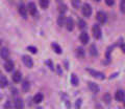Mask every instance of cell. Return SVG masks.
Segmentation results:
<instances>
[{
  "label": "cell",
  "mask_w": 125,
  "mask_h": 109,
  "mask_svg": "<svg viewBox=\"0 0 125 109\" xmlns=\"http://www.w3.org/2000/svg\"><path fill=\"white\" fill-rule=\"evenodd\" d=\"M87 71L90 72V75H91L92 77L96 78V79H98V80H104L105 79V76H104L103 72L94 70V69H91V68H87Z\"/></svg>",
  "instance_id": "6da1fadb"
},
{
  "label": "cell",
  "mask_w": 125,
  "mask_h": 109,
  "mask_svg": "<svg viewBox=\"0 0 125 109\" xmlns=\"http://www.w3.org/2000/svg\"><path fill=\"white\" fill-rule=\"evenodd\" d=\"M92 30H93V36L95 39H100L101 38V36H102V32H101V27H100L99 24H96L95 23V24L93 25Z\"/></svg>",
  "instance_id": "7a4b0ae2"
},
{
  "label": "cell",
  "mask_w": 125,
  "mask_h": 109,
  "mask_svg": "<svg viewBox=\"0 0 125 109\" xmlns=\"http://www.w3.org/2000/svg\"><path fill=\"white\" fill-rule=\"evenodd\" d=\"M81 12H83V15L84 17H91L92 15V6L89 4V3H84L83 5V9H81Z\"/></svg>",
  "instance_id": "3957f363"
},
{
  "label": "cell",
  "mask_w": 125,
  "mask_h": 109,
  "mask_svg": "<svg viewBox=\"0 0 125 109\" xmlns=\"http://www.w3.org/2000/svg\"><path fill=\"white\" fill-rule=\"evenodd\" d=\"M96 18H97V20H98V22L100 23V24H104V23L107 21L106 14H105L104 12H98V13H97Z\"/></svg>",
  "instance_id": "277c9868"
},
{
  "label": "cell",
  "mask_w": 125,
  "mask_h": 109,
  "mask_svg": "<svg viewBox=\"0 0 125 109\" xmlns=\"http://www.w3.org/2000/svg\"><path fill=\"white\" fill-rule=\"evenodd\" d=\"M22 60H23V63L25 64L26 67L31 68L33 66V61H32V59H31L29 56H26V54H24V56L22 57Z\"/></svg>",
  "instance_id": "5b68a950"
},
{
  "label": "cell",
  "mask_w": 125,
  "mask_h": 109,
  "mask_svg": "<svg viewBox=\"0 0 125 109\" xmlns=\"http://www.w3.org/2000/svg\"><path fill=\"white\" fill-rule=\"evenodd\" d=\"M27 11L29 12L30 15H32V16H37L38 10H37V5L34 4L33 2H29L28 3V5H27Z\"/></svg>",
  "instance_id": "8992f818"
},
{
  "label": "cell",
  "mask_w": 125,
  "mask_h": 109,
  "mask_svg": "<svg viewBox=\"0 0 125 109\" xmlns=\"http://www.w3.org/2000/svg\"><path fill=\"white\" fill-rule=\"evenodd\" d=\"M65 25H66V27H67V29L69 30V32H71V30H73V28H74V20L71 17L66 18Z\"/></svg>",
  "instance_id": "52a82bcc"
},
{
  "label": "cell",
  "mask_w": 125,
  "mask_h": 109,
  "mask_svg": "<svg viewBox=\"0 0 125 109\" xmlns=\"http://www.w3.org/2000/svg\"><path fill=\"white\" fill-rule=\"evenodd\" d=\"M115 99H116L117 102H122V101H124V99H125V92H124V90H121V89H119V90L116 92Z\"/></svg>",
  "instance_id": "ba28073f"
},
{
  "label": "cell",
  "mask_w": 125,
  "mask_h": 109,
  "mask_svg": "<svg viewBox=\"0 0 125 109\" xmlns=\"http://www.w3.org/2000/svg\"><path fill=\"white\" fill-rule=\"evenodd\" d=\"M88 86H89V89L91 90L93 93H98L99 90H100V88L99 86L97 85L96 83H93V82H89L88 83Z\"/></svg>",
  "instance_id": "9c48e42d"
},
{
  "label": "cell",
  "mask_w": 125,
  "mask_h": 109,
  "mask_svg": "<svg viewBox=\"0 0 125 109\" xmlns=\"http://www.w3.org/2000/svg\"><path fill=\"white\" fill-rule=\"evenodd\" d=\"M79 39H80V42L83 43V45L85 44H88V42L90 40V37H89V35L87 32H83L80 34V36H79Z\"/></svg>",
  "instance_id": "30bf717a"
},
{
  "label": "cell",
  "mask_w": 125,
  "mask_h": 109,
  "mask_svg": "<svg viewBox=\"0 0 125 109\" xmlns=\"http://www.w3.org/2000/svg\"><path fill=\"white\" fill-rule=\"evenodd\" d=\"M19 13H20L21 16L26 19L27 18V14H28V11H27V9L25 7V5L23 4V3H21L20 5H19Z\"/></svg>",
  "instance_id": "8fae6325"
},
{
  "label": "cell",
  "mask_w": 125,
  "mask_h": 109,
  "mask_svg": "<svg viewBox=\"0 0 125 109\" xmlns=\"http://www.w3.org/2000/svg\"><path fill=\"white\" fill-rule=\"evenodd\" d=\"M4 68H5L6 71H9V72L11 71L14 69V62L11 60H10V59H7L6 62L4 63Z\"/></svg>",
  "instance_id": "7c38bea8"
},
{
  "label": "cell",
  "mask_w": 125,
  "mask_h": 109,
  "mask_svg": "<svg viewBox=\"0 0 125 109\" xmlns=\"http://www.w3.org/2000/svg\"><path fill=\"white\" fill-rule=\"evenodd\" d=\"M0 56H1L2 59L7 60L9 59V57H10V50L7 49L6 47H3L1 50H0Z\"/></svg>",
  "instance_id": "4fadbf2b"
},
{
  "label": "cell",
  "mask_w": 125,
  "mask_h": 109,
  "mask_svg": "<svg viewBox=\"0 0 125 109\" xmlns=\"http://www.w3.org/2000/svg\"><path fill=\"white\" fill-rule=\"evenodd\" d=\"M21 79H22V73L19 70L15 71L13 75V81L15 83H19V82H21Z\"/></svg>",
  "instance_id": "5bb4252c"
},
{
  "label": "cell",
  "mask_w": 125,
  "mask_h": 109,
  "mask_svg": "<svg viewBox=\"0 0 125 109\" xmlns=\"http://www.w3.org/2000/svg\"><path fill=\"white\" fill-rule=\"evenodd\" d=\"M77 24H78V28L81 29V30H84L85 28H87V22H85L83 19H78V22H77Z\"/></svg>",
  "instance_id": "9a60e30c"
},
{
  "label": "cell",
  "mask_w": 125,
  "mask_h": 109,
  "mask_svg": "<svg viewBox=\"0 0 125 109\" xmlns=\"http://www.w3.org/2000/svg\"><path fill=\"white\" fill-rule=\"evenodd\" d=\"M90 54H91L93 57L98 56V50H97V47H96L95 44H92L90 46Z\"/></svg>",
  "instance_id": "2e32d148"
},
{
  "label": "cell",
  "mask_w": 125,
  "mask_h": 109,
  "mask_svg": "<svg viewBox=\"0 0 125 109\" xmlns=\"http://www.w3.org/2000/svg\"><path fill=\"white\" fill-rule=\"evenodd\" d=\"M71 84L73 85V86H77L78 85V83H79V80H78V78H77V76L75 75V73H72L71 75Z\"/></svg>",
  "instance_id": "e0dca14e"
},
{
  "label": "cell",
  "mask_w": 125,
  "mask_h": 109,
  "mask_svg": "<svg viewBox=\"0 0 125 109\" xmlns=\"http://www.w3.org/2000/svg\"><path fill=\"white\" fill-rule=\"evenodd\" d=\"M7 86V79L4 76H0V87L4 88Z\"/></svg>",
  "instance_id": "ac0fdd59"
},
{
  "label": "cell",
  "mask_w": 125,
  "mask_h": 109,
  "mask_svg": "<svg viewBox=\"0 0 125 109\" xmlns=\"http://www.w3.org/2000/svg\"><path fill=\"white\" fill-rule=\"evenodd\" d=\"M76 54H77V57L79 58V59L84 58V49L83 47H77L76 48Z\"/></svg>",
  "instance_id": "d6986e66"
},
{
  "label": "cell",
  "mask_w": 125,
  "mask_h": 109,
  "mask_svg": "<svg viewBox=\"0 0 125 109\" xmlns=\"http://www.w3.org/2000/svg\"><path fill=\"white\" fill-rule=\"evenodd\" d=\"M39 3L43 10H46L49 6V0H39Z\"/></svg>",
  "instance_id": "ffe728a7"
},
{
  "label": "cell",
  "mask_w": 125,
  "mask_h": 109,
  "mask_svg": "<svg viewBox=\"0 0 125 109\" xmlns=\"http://www.w3.org/2000/svg\"><path fill=\"white\" fill-rule=\"evenodd\" d=\"M24 107V104H23V101L21 99H17L15 101V108L17 109H21Z\"/></svg>",
  "instance_id": "44dd1931"
},
{
  "label": "cell",
  "mask_w": 125,
  "mask_h": 109,
  "mask_svg": "<svg viewBox=\"0 0 125 109\" xmlns=\"http://www.w3.org/2000/svg\"><path fill=\"white\" fill-rule=\"evenodd\" d=\"M42 101H43V95H42V93H38V95H34V98H33V103L40 104Z\"/></svg>",
  "instance_id": "7402d4cb"
},
{
  "label": "cell",
  "mask_w": 125,
  "mask_h": 109,
  "mask_svg": "<svg viewBox=\"0 0 125 109\" xmlns=\"http://www.w3.org/2000/svg\"><path fill=\"white\" fill-rule=\"evenodd\" d=\"M52 48L54 49V52H55L56 54H62V47H61V46L58 45L57 43H52Z\"/></svg>",
  "instance_id": "603a6c76"
},
{
  "label": "cell",
  "mask_w": 125,
  "mask_h": 109,
  "mask_svg": "<svg viewBox=\"0 0 125 109\" xmlns=\"http://www.w3.org/2000/svg\"><path fill=\"white\" fill-rule=\"evenodd\" d=\"M65 23H66V17L64 15H61L57 19V24L60 26H62V25H65Z\"/></svg>",
  "instance_id": "cb8c5ba5"
},
{
  "label": "cell",
  "mask_w": 125,
  "mask_h": 109,
  "mask_svg": "<svg viewBox=\"0 0 125 109\" xmlns=\"http://www.w3.org/2000/svg\"><path fill=\"white\" fill-rule=\"evenodd\" d=\"M29 88H30L29 82H28V81H24V82H23V84H22V89H23V91L27 92V91L29 90Z\"/></svg>",
  "instance_id": "d4e9b609"
},
{
  "label": "cell",
  "mask_w": 125,
  "mask_h": 109,
  "mask_svg": "<svg viewBox=\"0 0 125 109\" xmlns=\"http://www.w3.org/2000/svg\"><path fill=\"white\" fill-rule=\"evenodd\" d=\"M67 5L66 4H60V6H58V12H60L61 15H65V13L67 12Z\"/></svg>",
  "instance_id": "484cf974"
},
{
  "label": "cell",
  "mask_w": 125,
  "mask_h": 109,
  "mask_svg": "<svg viewBox=\"0 0 125 109\" xmlns=\"http://www.w3.org/2000/svg\"><path fill=\"white\" fill-rule=\"evenodd\" d=\"M80 2H81V0H71V3H72L73 7H74V9H76V10L79 9Z\"/></svg>",
  "instance_id": "4316f807"
},
{
  "label": "cell",
  "mask_w": 125,
  "mask_h": 109,
  "mask_svg": "<svg viewBox=\"0 0 125 109\" xmlns=\"http://www.w3.org/2000/svg\"><path fill=\"white\" fill-rule=\"evenodd\" d=\"M27 49H28L29 52H31L32 54H37V52H38V49L34 47V46H28V47H27Z\"/></svg>",
  "instance_id": "83f0119b"
},
{
  "label": "cell",
  "mask_w": 125,
  "mask_h": 109,
  "mask_svg": "<svg viewBox=\"0 0 125 109\" xmlns=\"http://www.w3.org/2000/svg\"><path fill=\"white\" fill-rule=\"evenodd\" d=\"M120 10H121L122 13L125 14V2H122V1L120 2Z\"/></svg>",
  "instance_id": "f1b7e54d"
},
{
  "label": "cell",
  "mask_w": 125,
  "mask_h": 109,
  "mask_svg": "<svg viewBox=\"0 0 125 109\" xmlns=\"http://www.w3.org/2000/svg\"><path fill=\"white\" fill-rule=\"evenodd\" d=\"M103 100L108 104V103H109V101H111V95H109L108 93H107V95H105L103 96Z\"/></svg>",
  "instance_id": "f546056e"
},
{
  "label": "cell",
  "mask_w": 125,
  "mask_h": 109,
  "mask_svg": "<svg viewBox=\"0 0 125 109\" xmlns=\"http://www.w3.org/2000/svg\"><path fill=\"white\" fill-rule=\"evenodd\" d=\"M105 3H106L108 6H112V5H114L115 0H105Z\"/></svg>",
  "instance_id": "4dcf8cb0"
},
{
  "label": "cell",
  "mask_w": 125,
  "mask_h": 109,
  "mask_svg": "<svg viewBox=\"0 0 125 109\" xmlns=\"http://www.w3.org/2000/svg\"><path fill=\"white\" fill-rule=\"evenodd\" d=\"M46 64H48L49 66H50V69H51V70H53V65H52V63H51V61H50V60H48V61H47L46 62Z\"/></svg>",
  "instance_id": "1f68e13d"
},
{
  "label": "cell",
  "mask_w": 125,
  "mask_h": 109,
  "mask_svg": "<svg viewBox=\"0 0 125 109\" xmlns=\"http://www.w3.org/2000/svg\"><path fill=\"white\" fill-rule=\"evenodd\" d=\"M80 105H81V100H77L76 101V104H75V107L78 108V107H80Z\"/></svg>",
  "instance_id": "d6a6232c"
},
{
  "label": "cell",
  "mask_w": 125,
  "mask_h": 109,
  "mask_svg": "<svg viewBox=\"0 0 125 109\" xmlns=\"http://www.w3.org/2000/svg\"><path fill=\"white\" fill-rule=\"evenodd\" d=\"M120 47H121V50H122V52L125 54V44H122V45L120 46Z\"/></svg>",
  "instance_id": "836d02e7"
},
{
  "label": "cell",
  "mask_w": 125,
  "mask_h": 109,
  "mask_svg": "<svg viewBox=\"0 0 125 109\" xmlns=\"http://www.w3.org/2000/svg\"><path fill=\"white\" fill-rule=\"evenodd\" d=\"M94 1H95V2H99L100 0H94Z\"/></svg>",
  "instance_id": "e575fe53"
},
{
  "label": "cell",
  "mask_w": 125,
  "mask_h": 109,
  "mask_svg": "<svg viewBox=\"0 0 125 109\" xmlns=\"http://www.w3.org/2000/svg\"><path fill=\"white\" fill-rule=\"evenodd\" d=\"M56 1H57V2H61V1H62V0H56Z\"/></svg>",
  "instance_id": "d590c367"
},
{
  "label": "cell",
  "mask_w": 125,
  "mask_h": 109,
  "mask_svg": "<svg viewBox=\"0 0 125 109\" xmlns=\"http://www.w3.org/2000/svg\"><path fill=\"white\" fill-rule=\"evenodd\" d=\"M121 1H122V2H125V0H121Z\"/></svg>",
  "instance_id": "8d00e7d4"
},
{
  "label": "cell",
  "mask_w": 125,
  "mask_h": 109,
  "mask_svg": "<svg viewBox=\"0 0 125 109\" xmlns=\"http://www.w3.org/2000/svg\"><path fill=\"white\" fill-rule=\"evenodd\" d=\"M125 100V99H124ZM124 107H125V101H124Z\"/></svg>",
  "instance_id": "74e56055"
},
{
  "label": "cell",
  "mask_w": 125,
  "mask_h": 109,
  "mask_svg": "<svg viewBox=\"0 0 125 109\" xmlns=\"http://www.w3.org/2000/svg\"><path fill=\"white\" fill-rule=\"evenodd\" d=\"M0 45H1V40H0Z\"/></svg>",
  "instance_id": "f35d334b"
}]
</instances>
